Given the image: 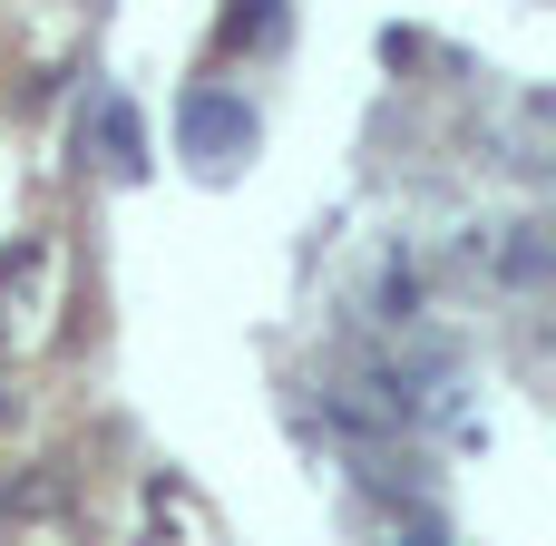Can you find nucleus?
<instances>
[{"instance_id": "1", "label": "nucleus", "mask_w": 556, "mask_h": 546, "mask_svg": "<svg viewBox=\"0 0 556 546\" xmlns=\"http://www.w3.org/2000/svg\"><path fill=\"white\" fill-rule=\"evenodd\" d=\"M49 303H59V244H49V234H20V244L0 254V352H10V361L49 332Z\"/></svg>"}, {"instance_id": "2", "label": "nucleus", "mask_w": 556, "mask_h": 546, "mask_svg": "<svg viewBox=\"0 0 556 546\" xmlns=\"http://www.w3.org/2000/svg\"><path fill=\"white\" fill-rule=\"evenodd\" d=\"M186 147H195V166H205V176H225V166L254 147V117H235L225 98H195V107H186Z\"/></svg>"}, {"instance_id": "3", "label": "nucleus", "mask_w": 556, "mask_h": 546, "mask_svg": "<svg viewBox=\"0 0 556 546\" xmlns=\"http://www.w3.org/2000/svg\"><path fill=\"white\" fill-rule=\"evenodd\" d=\"M20 420H29V401H20V381H10V352H0V449L20 440Z\"/></svg>"}, {"instance_id": "4", "label": "nucleus", "mask_w": 556, "mask_h": 546, "mask_svg": "<svg viewBox=\"0 0 556 546\" xmlns=\"http://www.w3.org/2000/svg\"><path fill=\"white\" fill-rule=\"evenodd\" d=\"M381 546H450V537H440V518H391Z\"/></svg>"}, {"instance_id": "5", "label": "nucleus", "mask_w": 556, "mask_h": 546, "mask_svg": "<svg viewBox=\"0 0 556 546\" xmlns=\"http://www.w3.org/2000/svg\"><path fill=\"white\" fill-rule=\"evenodd\" d=\"M0 479H10V449H0Z\"/></svg>"}]
</instances>
